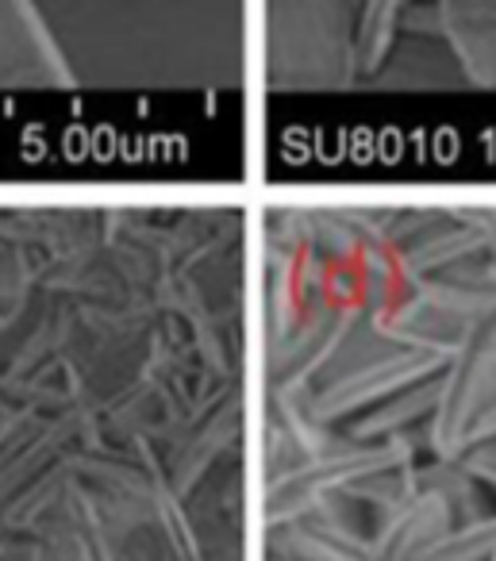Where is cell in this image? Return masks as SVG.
<instances>
[{
    "mask_svg": "<svg viewBox=\"0 0 496 561\" xmlns=\"http://www.w3.org/2000/svg\"><path fill=\"white\" fill-rule=\"evenodd\" d=\"M488 561H496V550H493V558H488Z\"/></svg>",
    "mask_w": 496,
    "mask_h": 561,
    "instance_id": "cell-4",
    "label": "cell"
},
{
    "mask_svg": "<svg viewBox=\"0 0 496 561\" xmlns=\"http://www.w3.org/2000/svg\"><path fill=\"white\" fill-rule=\"evenodd\" d=\"M447 461H454V466L462 469L473 484H488V489H496V435L493 438H473V443H465L462 450Z\"/></svg>",
    "mask_w": 496,
    "mask_h": 561,
    "instance_id": "cell-3",
    "label": "cell"
},
{
    "mask_svg": "<svg viewBox=\"0 0 496 561\" xmlns=\"http://www.w3.org/2000/svg\"><path fill=\"white\" fill-rule=\"evenodd\" d=\"M493 550H496V515H481V519L470 523H450L412 561H488Z\"/></svg>",
    "mask_w": 496,
    "mask_h": 561,
    "instance_id": "cell-2",
    "label": "cell"
},
{
    "mask_svg": "<svg viewBox=\"0 0 496 561\" xmlns=\"http://www.w3.org/2000/svg\"><path fill=\"white\" fill-rule=\"evenodd\" d=\"M450 523H454V515H450L447 500H439L435 492H412L385 515L373 542H365L370 561H412Z\"/></svg>",
    "mask_w": 496,
    "mask_h": 561,
    "instance_id": "cell-1",
    "label": "cell"
},
{
    "mask_svg": "<svg viewBox=\"0 0 496 561\" xmlns=\"http://www.w3.org/2000/svg\"><path fill=\"white\" fill-rule=\"evenodd\" d=\"M273 561H281V558H273Z\"/></svg>",
    "mask_w": 496,
    "mask_h": 561,
    "instance_id": "cell-5",
    "label": "cell"
}]
</instances>
